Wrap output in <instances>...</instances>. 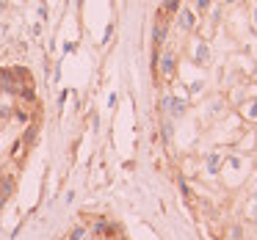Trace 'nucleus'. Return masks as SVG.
Returning a JSON list of instances; mask_svg holds the SVG:
<instances>
[{
	"mask_svg": "<svg viewBox=\"0 0 257 240\" xmlns=\"http://www.w3.org/2000/svg\"><path fill=\"white\" fill-rule=\"evenodd\" d=\"M177 23H180V31H185V34H191V31L196 28V14L191 12V9L180 6V12H177Z\"/></svg>",
	"mask_w": 257,
	"mask_h": 240,
	"instance_id": "1",
	"label": "nucleus"
},
{
	"mask_svg": "<svg viewBox=\"0 0 257 240\" xmlns=\"http://www.w3.org/2000/svg\"><path fill=\"white\" fill-rule=\"evenodd\" d=\"M174 67H177V58H174L172 50H166V53L161 56V72H163V78H172V75H174Z\"/></svg>",
	"mask_w": 257,
	"mask_h": 240,
	"instance_id": "2",
	"label": "nucleus"
},
{
	"mask_svg": "<svg viewBox=\"0 0 257 240\" xmlns=\"http://www.w3.org/2000/svg\"><path fill=\"white\" fill-rule=\"evenodd\" d=\"M243 116L251 119V122H257V100H251V102H246V105H243Z\"/></svg>",
	"mask_w": 257,
	"mask_h": 240,
	"instance_id": "3",
	"label": "nucleus"
},
{
	"mask_svg": "<svg viewBox=\"0 0 257 240\" xmlns=\"http://www.w3.org/2000/svg\"><path fill=\"white\" fill-rule=\"evenodd\" d=\"M163 108H169V113H183V102H174L172 97L163 100Z\"/></svg>",
	"mask_w": 257,
	"mask_h": 240,
	"instance_id": "4",
	"label": "nucleus"
},
{
	"mask_svg": "<svg viewBox=\"0 0 257 240\" xmlns=\"http://www.w3.org/2000/svg\"><path fill=\"white\" fill-rule=\"evenodd\" d=\"M166 42V23H158V28H155V45H163Z\"/></svg>",
	"mask_w": 257,
	"mask_h": 240,
	"instance_id": "5",
	"label": "nucleus"
},
{
	"mask_svg": "<svg viewBox=\"0 0 257 240\" xmlns=\"http://www.w3.org/2000/svg\"><path fill=\"white\" fill-rule=\"evenodd\" d=\"M180 12V0H166L163 3V14H177Z\"/></svg>",
	"mask_w": 257,
	"mask_h": 240,
	"instance_id": "6",
	"label": "nucleus"
},
{
	"mask_svg": "<svg viewBox=\"0 0 257 240\" xmlns=\"http://www.w3.org/2000/svg\"><path fill=\"white\" fill-rule=\"evenodd\" d=\"M86 237V226H75L72 234H69V240H83Z\"/></svg>",
	"mask_w": 257,
	"mask_h": 240,
	"instance_id": "7",
	"label": "nucleus"
},
{
	"mask_svg": "<svg viewBox=\"0 0 257 240\" xmlns=\"http://www.w3.org/2000/svg\"><path fill=\"white\" fill-rule=\"evenodd\" d=\"M207 166H210V171H216V168H218V152H210V157H207Z\"/></svg>",
	"mask_w": 257,
	"mask_h": 240,
	"instance_id": "8",
	"label": "nucleus"
},
{
	"mask_svg": "<svg viewBox=\"0 0 257 240\" xmlns=\"http://www.w3.org/2000/svg\"><path fill=\"white\" fill-rule=\"evenodd\" d=\"M210 9V0H196V12H207Z\"/></svg>",
	"mask_w": 257,
	"mask_h": 240,
	"instance_id": "9",
	"label": "nucleus"
},
{
	"mask_svg": "<svg viewBox=\"0 0 257 240\" xmlns=\"http://www.w3.org/2000/svg\"><path fill=\"white\" fill-rule=\"evenodd\" d=\"M224 3H229V6H232V3H238V0H224Z\"/></svg>",
	"mask_w": 257,
	"mask_h": 240,
	"instance_id": "10",
	"label": "nucleus"
}]
</instances>
